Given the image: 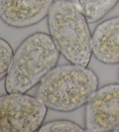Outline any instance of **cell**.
Segmentation results:
<instances>
[{
  "label": "cell",
  "instance_id": "cell-1",
  "mask_svg": "<svg viewBox=\"0 0 119 132\" xmlns=\"http://www.w3.org/2000/svg\"><path fill=\"white\" fill-rule=\"evenodd\" d=\"M98 86V77L90 68L73 63L63 65L54 68L42 79L37 97L50 110L72 112L87 104Z\"/></svg>",
  "mask_w": 119,
  "mask_h": 132
},
{
  "label": "cell",
  "instance_id": "cell-11",
  "mask_svg": "<svg viewBox=\"0 0 119 132\" xmlns=\"http://www.w3.org/2000/svg\"><path fill=\"white\" fill-rule=\"evenodd\" d=\"M114 131H115V132H119V127H118Z\"/></svg>",
  "mask_w": 119,
  "mask_h": 132
},
{
  "label": "cell",
  "instance_id": "cell-6",
  "mask_svg": "<svg viewBox=\"0 0 119 132\" xmlns=\"http://www.w3.org/2000/svg\"><path fill=\"white\" fill-rule=\"evenodd\" d=\"M55 0H0V16L6 24L26 28L48 16Z\"/></svg>",
  "mask_w": 119,
  "mask_h": 132
},
{
  "label": "cell",
  "instance_id": "cell-4",
  "mask_svg": "<svg viewBox=\"0 0 119 132\" xmlns=\"http://www.w3.org/2000/svg\"><path fill=\"white\" fill-rule=\"evenodd\" d=\"M48 109L37 97L26 93H6L0 98V131H38Z\"/></svg>",
  "mask_w": 119,
  "mask_h": 132
},
{
  "label": "cell",
  "instance_id": "cell-9",
  "mask_svg": "<svg viewBox=\"0 0 119 132\" xmlns=\"http://www.w3.org/2000/svg\"><path fill=\"white\" fill-rule=\"evenodd\" d=\"M14 54L12 47L7 41L0 39V79L1 80L7 76L13 60Z\"/></svg>",
  "mask_w": 119,
  "mask_h": 132
},
{
  "label": "cell",
  "instance_id": "cell-10",
  "mask_svg": "<svg viewBox=\"0 0 119 132\" xmlns=\"http://www.w3.org/2000/svg\"><path fill=\"white\" fill-rule=\"evenodd\" d=\"M38 131H86L84 129L76 123L68 120H56L43 124Z\"/></svg>",
  "mask_w": 119,
  "mask_h": 132
},
{
  "label": "cell",
  "instance_id": "cell-5",
  "mask_svg": "<svg viewBox=\"0 0 119 132\" xmlns=\"http://www.w3.org/2000/svg\"><path fill=\"white\" fill-rule=\"evenodd\" d=\"M86 105V131H114L119 127V83L98 88Z\"/></svg>",
  "mask_w": 119,
  "mask_h": 132
},
{
  "label": "cell",
  "instance_id": "cell-12",
  "mask_svg": "<svg viewBox=\"0 0 119 132\" xmlns=\"http://www.w3.org/2000/svg\"><path fill=\"white\" fill-rule=\"evenodd\" d=\"M118 77H119V70H118Z\"/></svg>",
  "mask_w": 119,
  "mask_h": 132
},
{
  "label": "cell",
  "instance_id": "cell-3",
  "mask_svg": "<svg viewBox=\"0 0 119 132\" xmlns=\"http://www.w3.org/2000/svg\"><path fill=\"white\" fill-rule=\"evenodd\" d=\"M49 35L71 63L87 67L92 55V35L84 13L71 0H56L47 16Z\"/></svg>",
  "mask_w": 119,
  "mask_h": 132
},
{
  "label": "cell",
  "instance_id": "cell-7",
  "mask_svg": "<svg viewBox=\"0 0 119 132\" xmlns=\"http://www.w3.org/2000/svg\"><path fill=\"white\" fill-rule=\"evenodd\" d=\"M92 55L104 64L119 63V16L104 20L92 35Z\"/></svg>",
  "mask_w": 119,
  "mask_h": 132
},
{
  "label": "cell",
  "instance_id": "cell-8",
  "mask_svg": "<svg viewBox=\"0 0 119 132\" xmlns=\"http://www.w3.org/2000/svg\"><path fill=\"white\" fill-rule=\"evenodd\" d=\"M80 10L89 23L99 21L115 7L119 0H71Z\"/></svg>",
  "mask_w": 119,
  "mask_h": 132
},
{
  "label": "cell",
  "instance_id": "cell-2",
  "mask_svg": "<svg viewBox=\"0 0 119 132\" xmlns=\"http://www.w3.org/2000/svg\"><path fill=\"white\" fill-rule=\"evenodd\" d=\"M61 52L51 36L37 32L27 37L18 48L7 76V93H26L41 82L56 67Z\"/></svg>",
  "mask_w": 119,
  "mask_h": 132
}]
</instances>
